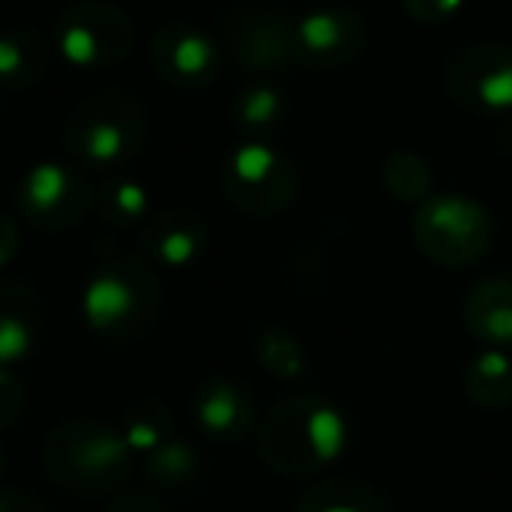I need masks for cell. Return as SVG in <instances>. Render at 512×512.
Returning <instances> with one entry per match:
<instances>
[{"label": "cell", "mask_w": 512, "mask_h": 512, "mask_svg": "<svg viewBox=\"0 0 512 512\" xmlns=\"http://www.w3.org/2000/svg\"><path fill=\"white\" fill-rule=\"evenodd\" d=\"M69 153L96 168L126 165L147 138V111L120 90H102L81 99L63 126Z\"/></svg>", "instance_id": "cell-4"}, {"label": "cell", "mask_w": 512, "mask_h": 512, "mask_svg": "<svg viewBox=\"0 0 512 512\" xmlns=\"http://www.w3.org/2000/svg\"><path fill=\"white\" fill-rule=\"evenodd\" d=\"M219 183L225 198L246 216L270 219L285 213L300 189V177L294 162L261 144L249 141L237 147L219 168Z\"/></svg>", "instance_id": "cell-6"}, {"label": "cell", "mask_w": 512, "mask_h": 512, "mask_svg": "<svg viewBox=\"0 0 512 512\" xmlns=\"http://www.w3.org/2000/svg\"><path fill=\"white\" fill-rule=\"evenodd\" d=\"M96 207H99V216L111 228H132L141 222V216L147 210V195L138 183L126 180V177H114L99 189Z\"/></svg>", "instance_id": "cell-22"}, {"label": "cell", "mask_w": 512, "mask_h": 512, "mask_svg": "<svg viewBox=\"0 0 512 512\" xmlns=\"http://www.w3.org/2000/svg\"><path fill=\"white\" fill-rule=\"evenodd\" d=\"M450 96L480 114L507 117L512 114V48L498 42H480L462 48L447 69Z\"/></svg>", "instance_id": "cell-8"}, {"label": "cell", "mask_w": 512, "mask_h": 512, "mask_svg": "<svg viewBox=\"0 0 512 512\" xmlns=\"http://www.w3.org/2000/svg\"><path fill=\"white\" fill-rule=\"evenodd\" d=\"M192 408H195L198 426L222 444L243 441L255 426L252 396L246 393V387L225 381V378L204 381L195 393Z\"/></svg>", "instance_id": "cell-14"}, {"label": "cell", "mask_w": 512, "mask_h": 512, "mask_svg": "<svg viewBox=\"0 0 512 512\" xmlns=\"http://www.w3.org/2000/svg\"><path fill=\"white\" fill-rule=\"evenodd\" d=\"M366 45V21L354 9H318L294 24V60L309 69H336Z\"/></svg>", "instance_id": "cell-11"}, {"label": "cell", "mask_w": 512, "mask_h": 512, "mask_svg": "<svg viewBox=\"0 0 512 512\" xmlns=\"http://www.w3.org/2000/svg\"><path fill=\"white\" fill-rule=\"evenodd\" d=\"M294 512H387L384 495L360 480H327L306 489Z\"/></svg>", "instance_id": "cell-19"}, {"label": "cell", "mask_w": 512, "mask_h": 512, "mask_svg": "<svg viewBox=\"0 0 512 512\" xmlns=\"http://www.w3.org/2000/svg\"><path fill=\"white\" fill-rule=\"evenodd\" d=\"M0 471H3V456H0Z\"/></svg>", "instance_id": "cell-32"}, {"label": "cell", "mask_w": 512, "mask_h": 512, "mask_svg": "<svg viewBox=\"0 0 512 512\" xmlns=\"http://www.w3.org/2000/svg\"><path fill=\"white\" fill-rule=\"evenodd\" d=\"M0 512H48L33 495L18 492V489H6L0 492Z\"/></svg>", "instance_id": "cell-30"}, {"label": "cell", "mask_w": 512, "mask_h": 512, "mask_svg": "<svg viewBox=\"0 0 512 512\" xmlns=\"http://www.w3.org/2000/svg\"><path fill=\"white\" fill-rule=\"evenodd\" d=\"M492 216L465 195H435L414 213V240L420 252L450 270L477 264L492 249Z\"/></svg>", "instance_id": "cell-5"}, {"label": "cell", "mask_w": 512, "mask_h": 512, "mask_svg": "<svg viewBox=\"0 0 512 512\" xmlns=\"http://www.w3.org/2000/svg\"><path fill=\"white\" fill-rule=\"evenodd\" d=\"M171 438V411L156 402H138L129 414H126V444L129 450H147L153 453L156 447H162Z\"/></svg>", "instance_id": "cell-23"}, {"label": "cell", "mask_w": 512, "mask_h": 512, "mask_svg": "<svg viewBox=\"0 0 512 512\" xmlns=\"http://www.w3.org/2000/svg\"><path fill=\"white\" fill-rule=\"evenodd\" d=\"M495 141H498V150L512 159V114H507V117L501 120V126H498V132H495Z\"/></svg>", "instance_id": "cell-31"}, {"label": "cell", "mask_w": 512, "mask_h": 512, "mask_svg": "<svg viewBox=\"0 0 512 512\" xmlns=\"http://www.w3.org/2000/svg\"><path fill=\"white\" fill-rule=\"evenodd\" d=\"M387 189L405 204H423L432 195V168L417 153H393L384 165Z\"/></svg>", "instance_id": "cell-21"}, {"label": "cell", "mask_w": 512, "mask_h": 512, "mask_svg": "<svg viewBox=\"0 0 512 512\" xmlns=\"http://www.w3.org/2000/svg\"><path fill=\"white\" fill-rule=\"evenodd\" d=\"M222 39L228 54L255 72L282 69L294 60V21L279 9L243 6L225 15Z\"/></svg>", "instance_id": "cell-10"}, {"label": "cell", "mask_w": 512, "mask_h": 512, "mask_svg": "<svg viewBox=\"0 0 512 512\" xmlns=\"http://www.w3.org/2000/svg\"><path fill=\"white\" fill-rule=\"evenodd\" d=\"M258 360L264 363V369L282 381H297L306 369L303 354L297 348V342L282 333V330H267L258 339Z\"/></svg>", "instance_id": "cell-25"}, {"label": "cell", "mask_w": 512, "mask_h": 512, "mask_svg": "<svg viewBox=\"0 0 512 512\" xmlns=\"http://www.w3.org/2000/svg\"><path fill=\"white\" fill-rule=\"evenodd\" d=\"M465 324L486 345L512 342V279H486L465 300Z\"/></svg>", "instance_id": "cell-16"}, {"label": "cell", "mask_w": 512, "mask_h": 512, "mask_svg": "<svg viewBox=\"0 0 512 512\" xmlns=\"http://www.w3.org/2000/svg\"><path fill=\"white\" fill-rule=\"evenodd\" d=\"M48 42L36 27H15L0 36V81L12 90L39 84L48 72Z\"/></svg>", "instance_id": "cell-17"}, {"label": "cell", "mask_w": 512, "mask_h": 512, "mask_svg": "<svg viewBox=\"0 0 512 512\" xmlns=\"http://www.w3.org/2000/svg\"><path fill=\"white\" fill-rule=\"evenodd\" d=\"M468 399L480 408H504L512 402V360L501 351H483L465 372Z\"/></svg>", "instance_id": "cell-20"}, {"label": "cell", "mask_w": 512, "mask_h": 512, "mask_svg": "<svg viewBox=\"0 0 512 512\" xmlns=\"http://www.w3.org/2000/svg\"><path fill=\"white\" fill-rule=\"evenodd\" d=\"M24 411V384L0 366V429L12 426Z\"/></svg>", "instance_id": "cell-26"}, {"label": "cell", "mask_w": 512, "mask_h": 512, "mask_svg": "<svg viewBox=\"0 0 512 512\" xmlns=\"http://www.w3.org/2000/svg\"><path fill=\"white\" fill-rule=\"evenodd\" d=\"M57 45L81 69H108L135 45V24L108 3H78L57 18Z\"/></svg>", "instance_id": "cell-7"}, {"label": "cell", "mask_w": 512, "mask_h": 512, "mask_svg": "<svg viewBox=\"0 0 512 512\" xmlns=\"http://www.w3.org/2000/svg\"><path fill=\"white\" fill-rule=\"evenodd\" d=\"M159 312V282L150 264L135 255L108 252L84 291V315L90 327L111 342L141 336Z\"/></svg>", "instance_id": "cell-3"}, {"label": "cell", "mask_w": 512, "mask_h": 512, "mask_svg": "<svg viewBox=\"0 0 512 512\" xmlns=\"http://www.w3.org/2000/svg\"><path fill=\"white\" fill-rule=\"evenodd\" d=\"M90 201V183L75 168L57 162L27 171L15 195L21 219L39 231H63L78 225L90 210Z\"/></svg>", "instance_id": "cell-9"}, {"label": "cell", "mask_w": 512, "mask_h": 512, "mask_svg": "<svg viewBox=\"0 0 512 512\" xmlns=\"http://www.w3.org/2000/svg\"><path fill=\"white\" fill-rule=\"evenodd\" d=\"M210 240L207 222L192 210H162L141 228V252L162 267H186L204 255Z\"/></svg>", "instance_id": "cell-13"}, {"label": "cell", "mask_w": 512, "mask_h": 512, "mask_svg": "<svg viewBox=\"0 0 512 512\" xmlns=\"http://www.w3.org/2000/svg\"><path fill=\"white\" fill-rule=\"evenodd\" d=\"M462 0H405L408 12L423 21V24H441L447 21L456 9H459Z\"/></svg>", "instance_id": "cell-27"}, {"label": "cell", "mask_w": 512, "mask_h": 512, "mask_svg": "<svg viewBox=\"0 0 512 512\" xmlns=\"http://www.w3.org/2000/svg\"><path fill=\"white\" fill-rule=\"evenodd\" d=\"M195 453L189 444H183L180 438H168L162 447H156L150 453V462H147V477L150 483L156 486H165V489H177L183 483L192 480L195 474Z\"/></svg>", "instance_id": "cell-24"}, {"label": "cell", "mask_w": 512, "mask_h": 512, "mask_svg": "<svg viewBox=\"0 0 512 512\" xmlns=\"http://www.w3.org/2000/svg\"><path fill=\"white\" fill-rule=\"evenodd\" d=\"M18 246H21V237H18L15 222L0 213V270L18 255Z\"/></svg>", "instance_id": "cell-29"}, {"label": "cell", "mask_w": 512, "mask_h": 512, "mask_svg": "<svg viewBox=\"0 0 512 512\" xmlns=\"http://www.w3.org/2000/svg\"><path fill=\"white\" fill-rule=\"evenodd\" d=\"M45 306L33 288L18 279H0V366L21 360L39 339Z\"/></svg>", "instance_id": "cell-15"}, {"label": "cell", "mask_w": 512, "mask_h": 512, "mask_svg": "<svg viewBox=\"0 0 512 512\" xmlns=\"http://www.w3.org/2000/svg\"><path fill=\"white\" fill-rule=\"evenodd\" d=\"M150 60L162 81L180 90L207 87L219 72V48L192 24H165L150 42Z\"/></svg>", "instance_id": "cell-12"}, {"label": "cell", "mask_w": 512, "mask_h": 512, "mask_svg": "<svg viewBox=\"0 0 512 512\" xmlns=\"http://www.w3.org/2000/svg\"><path fill=\"white\" fill-rule=\"evenodd\" d=\"M348 426L339 408L321 396H291L279 402L258 438L261 459L282 477H312L345 450Z\"/></svg>", "instance_id": "cell-1"}, {"label": "cell", "mask_w": 512, "mask_h": 512, "mask_svg": "<svg viewBox=\"0 0 512 512\" xmlns=\"http://www.w3.org/2000/svg\"><path fill=\"white\" fill-rule=\"evenodd\" d=\"M45 474L69 495L102 498L132 477L129 444L99 420L75 417L48 432L42 444Z\"/></svg>", "instance_id": "cell-2"}, {"label": "cell", "mask_w": 512, "mask_h": 512, "mask_svg": "<svg viewBox=\"0 0 512 512\" xmlns=\"http://www.w3.org/2000/svg\"><path fill=\"white\" fill-rule=\"evenodd\" d=\"M105 512H165V507L147 492H123L108 504Z\"/></svg>", "instance_id": "cell-28"}, {"label": "cell", "mask_w": 512, "mask_h": 512, "mask_svg": "<svg viewBox=\"0 0 512 512\" xmlns=\"http://www.w3.org/2000/svg\"><path fill=\"white\" fill-rule=\"evenodd\" d=\"M231 114H234V123L237 129L252 138V141H264L267 135H273L282 123H285V114H288V105H285V96L279 87L273 84H252V87H243L231 105Z\"/></svg>", "instance_id": "cell-18"}]
</instances>
